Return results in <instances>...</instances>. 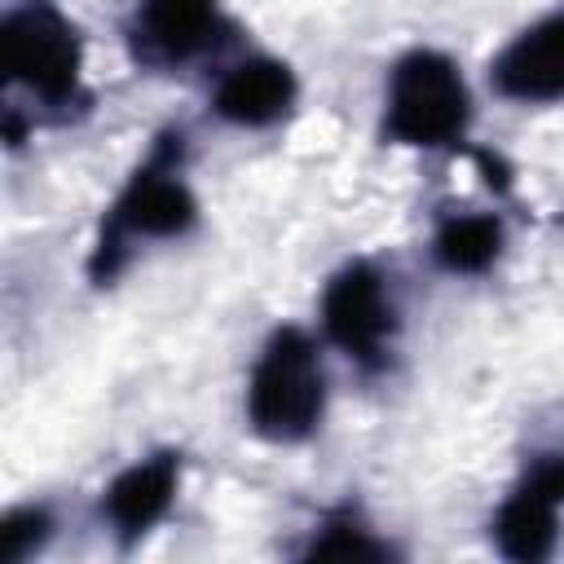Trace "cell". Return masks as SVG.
Masks as SVG:
<instances>
[{"label":"cell","instance_id":"1","mask_svg":"<svg viewBox=\"0 0 564 564\" xmlns=\"http://www.w3.org/2000/svg\"><path fill=\"white\" fill-rule=\"evenodd\" d=\"M198 216V203L189 194V185L181 181V132L159 137V145L150 150V159L132 172V181L123 185V194L115 198V207L101 220V234L93 242L88 256V278L101 286L119 273L123 264V242L132 238H181Z\"/></svg>","mask_w":564,"mask_h":564},{"label":"cell","instance_id":"7","mask_svg":"<svg viewBox=\"0 0 564 564\" xmlns=\"http://www.w3.org/2000/svg\"><path fill=\"white\" fill-rule=\"evenodd\" d=\"M489 79L511 101H560L564 97V13H551L520 31L489 66Z\"/></svg>","mask_w":564,"mask_h":564},{"label":"cell","instance_id":"3","mask_svg":"<svg viewBox=\"0 0 564 564\" xmlns=\"http://www.w3.org/2000/svg\"><path fill=\"white\" fill-rule=\"evenodd\" d=\"M471 119L463 75L445 53L414 48L392 66L383 132L401 145H449Z\"/></svg>","mask_w":564,"mask_h":564},{"label":"cell","instance_id":"12","mask_svg":"<svg viewBox=\"0 0 564 564\" xmlns=\"http://www.w3.org/2000/svg\"><path fill=\"white\" fill-rule=\"evenodd\" d=\"M308 560H388L392 551H388V542H379L357 516H330L326 524H322V533L308 542V551H304Z\"/></svg>","mask_w":564,"mask_h":564},{"label":"cell","instance_id":"2","mask_svg":"<svg viewBox=\"0 0 564 564\" xmlns=\"http://www.w3.org/2000/svg\"><path fill=\"white\" fill-rule=\"evenodd\" d=\"M326 405V375L313 339L300 326H282L260 348L247 383V419L264 441H304Z\"/></svg>","mask_w":564,"mask_h":564},{"label":"cell","instance_id":"9","mask_svg":"<svg viewBox=\"0 0 564 564\" xmlns=\"http://www.w3.org/2000/svg\"><path fill=\"white\" fill-rule=\"evenodd\" d=\"M216 31V0H141L132 18V44L150 62H185L203 53Z\"/></svg>","mask_w":564,"mask_h":564},{"label":"cell","instance_id":"13","mask_svg":"<svg viewBox=\"0 0 564 564\" xmlns=\"http://www.w3.org/2000/svg\"><path fill=\"white\" fill-rule=\"evenodd\" d=\"M48 529H53V520H48L44 507H18V511H9L0 520V560L4 564L31 560L48 542Z\"/></svg>","mask_w":564,"mask_h":564},{"label":"cell","instance_id":"14","mask_svg":"<svg viewBox=\"0 0 564 564\" xmlns=\"http://www.w3.org/2000/svg\"><path fill=\"white\" fill-rule=\"evenodd\" d=\"M476 163H480V172H485V181H489L494 189H507V185H511L507 163H502V159H494L489 150H476Z\"/></svg>","mask_w":564,"mask_h":564},{"label":"cell","instance_id":"4","mask_svg":"<svg viewBox=\"0 0 564 564\" xmlns=\"http://www.w3.org/2000/svg\"><path fill=\"white\" fill-rule=\"evenodd\" d=\"M0 62H4V79L22 84L44 106H70L79 97L84 44L79 31L53 4H26L4 18Z\"/></svg>","mask_w":564,"mask_h":564},{"label":"cell","instance_id":"8","mask_svg":"<svg viewBox=\"0 0 564 564\" xmlns=\"http://www.w3.org/2000/svg\"><path fill=\"white\" fill-rule=\"evenodd\" d=\"M176 485H181V454L163 449V454H150L141 463H132L128 471H119L101 498V511L115 529V538L123 546H132L137 538H145L172 507L176 498Z\"/></svg>","mask_w":564,"mask_h":564},{"label":"cell","instance_id":"5","mask_svg":"<svg viewBox=\"0 0 564 564\" xmlns=\"http://www.w3.org/2000/svg\"><path fill=\"white\" fill-rule=\"evenodd\" d=\"M322 326H326V339L348 352L352 361L361 366H379L383 352H388V339L397 330L392 322V304H388V291H383V278L370 269V264H344L330 282H326V295H322Z\"/></svg>","mask_w":564,"mask_h":564},{"label":"cell","instance_id":"10","mask_svg":"<svg viewBox=\"0 0 564 564\" xmlns=\"http://www.w3.org/2000/svg\"><path fill=\"white\" fill-rule=\"evenodd\" d=\"M295 101V75L286 62H273V57H251L242 66H234L220 84H216V97H212V110L225 119V123H238V128H264L273 119H282Z\"/></svg>","mask_w":564,"mask_h":564},{"label":"cell","instance_id":"6","mask_svg":"<svg viewBox=\"0 0 564 564\" xmlns=\"http://www.w3.org/2000/svg\"><path fill=\"white\" fill-rule=\"evenodd\" d=\"M560 507H564V454H542L494 516L498 551L516 564L546 560L560 533Z\"/></svg>","mask_w":564,"mask_h":564},{"label":"cell","instance_id":"11","mask_svg":"<svg viewBox=\"0 0 564 564\" xmlns=\"http://www.w3.org/2000/svg\"><path fill=\"white\" fill-rule=\"evenodd\" d=\"M436 264L449 273H485L502 251V225L498 216H449L436 229Z\"/></svg>","mask_w":564,"mask_h":564}]
</instances>
